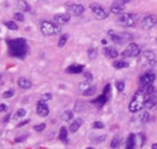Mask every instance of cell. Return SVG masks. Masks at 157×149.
<instances>
[{
	"label": "cell",
	"instance_id": "obj_2",
	"mask_svg": "<svg viewBox=\"0 0 157 149\" xmlns=\"http://www.w3.org/2000/svg\"><path fill=\"white\" fill-rule=\"evenodd\" d=\"M146 98H147V97H146V93H145V89H139V90L134 93V96H133V98H132V101H130V103H129V106H128L129 112L136 113V112H139L140 109H143Z\"/></svg>",
	"mask_w": 157,
	"mask_h": 149
},
{
	"label": "cell",
	"instance_id": "obj_10",
	"mask_svg": "<svg viewBox=\"0 0 157 149\" xmlns=\"http://www.w3.org/2000/svg\"><path fill=\"white\" fill-rule=\"evenodd\" d=\"M66 10L68 13H72L75 16H80L84 12V6L80 4H66Z\"/></svg>",
	"mask_w": 157,
	"mask_h": 149
},
{
	"label": "cell",
	"instance_id": "obj_39",
	"mask_svg": "<svg viewBox=\"0 0 157 149\" xmlns=\"http://www.w3.org/2000/svg\"><path fill=\"white\" fill-rule=\"evenodd\" d=\"M93 127H94V129H104V124L100 122V121H95V122L93 124Z\"/></svg>",
	"mask_w": 157,
	"mask_h": 149
},
{
	"label": "cell",
	"instance_id": "obj_37",
	"mask_svg": "<svg viewBox=\"0 0 157 149\" xmlns=\"http://www.w3.org/2000/svg\"><path fill=\"white\" fill-rule=\"evenodd\" d=\"M124 87H125V85H124L123 81H117V82H116V89H117V91L122 92V91L124 90Z\"/></svg>",
	"mask_w": 157,
	"mask_h": 149
},
{
	"label": "cell",
	"instance_id": "obj_15",
	"mask_svg": "<svg viewBox=\"0 0 157 149\" xmlns=\"http://www.w3.org/2000/svg\"><path fill=\"white\" fill-rule=\"evenodd\" d=\"M156 103H157V97L155 96V93H154L152 96H150L149 98H146L145 104H144V108L145 109H151V108H154L156 106Z\"/></svg>",
	"mask_w": 157,
	"mask_h": 149
},
{
	"label": "cell",
	"instance_id": "obj_25",
	"mask_svg": "<svg viewBox=\"0 0 157 149\" xmlns=\"http://www.w3.org/2000/svg\"><path fill=\"white\" fill-rule=\"evenodd\" d=\"M128 66H129V63L127 61H124V60H119V61H115L113 62V67L116 69H123V68H127Z\"/></svg>",
	"mask_w": 157,
	"mask_h": 149
},
{
	"label": "cell",
	"instance_id": "obj_49",
	"mask_svg": "<svg viewBox=\"0 0 157 149\" xmlns=\"http://www.w3.org/2000/svg\"><path fill=\"white\" fill-rule=\"evenodd\" d=\"M101 42H102V45H106V44H107V41H106V40H102Z\"/></svg>",
	"mask_w": 157,
	"mask_h": 149
},
{
	"label": "cell",
	"instance_id": "obj_19",
	"mask_svg": "<svg viewBox=\"0 0 157 149\" xmlns=\"http://www.w3.org/2000/svg\"><path fill=\"white\" fill-rule=\"evenodd\" d=\"M107 101H109V96L102 93L101 96H99L98 98H95V100L93 101V103H94V104H96V106H99V107H101V106H104Z\"/></svg>",
	"mask_w": 157,
	"mask_h": 149
},
{
	"label": "cell",
	"instance_id": "obj_27",
	"mask_svg": "<svg viewBox=\"0 0 157 149\" xmlns=\"http://www.w3.org/2000/svg\"><path fill=\"white\" fill-rule=\"evenodd\" d=\"M119 144H121V138H119V136H115L113 138H112V141H111V148L112 149H116L119 147Z\"/></svg>",
	"mask_w": 157,
	"mask_h": 149
},
{
	"label": "cell",
	"instance_id": "obj_50",
	"mask_svg": "<svg viewBox=\"0 0 157 149\" xmlns=\"http://www.w3.org/2000/svg\"><path fill=\"white\" fill-rule=\"evenodd\" d=\"M86 149H94V148H91V147H88Z\"/></svg>",
	"mask_w": 157,
	"mask_h": 149
},
{
	"label": "cell",
	"instance_id": "obj_13",
	"mask_svg": "<svg viewBox=\"0 0 157 149\" xmlns=\"http://www.w3.org/2000/svg\"><path fill=\"white\" fill-rule=\"evenodd\" d=\"M83 71H84V67L82 64H71L66 69L68 74H79V73H83Z\"/></svg>",
	"mask_w": 157,
	"mask_h": 149
},
{
	"label": "cell",
	"instance_id": "obj_1",
	"mask_svg": "<svg viewBox=\"0 0 157 149\" xmlns=\"http://www.w3.org/2000/svg\"><path fill=\"white\" fill-rule=\"evenodd\" d=\"M9 45V52L11 56L13 57H18V58H23L27 55L28 51V46L25 39L22 38H17V39H12L7 41Z\"/></svg>",
	"mask_w": 157,
	"mask_h": 149
},
{
	"label": "cell",
	"instance_id": "obj_47",
	"mask_svg": "<svg viewBox=\"0 0 157 149\" xmlns=\"http://www.w3.org/2000/svg\"><path fill=\"white\" fill-rule=\"evenodd\" d=\"M9 119H10V115H7V116L4 119V122H7V121H9Z\"/></svg>",
	"mask_w": 157,
	"mask_h": 149
},
{
	"label": "cell",
	"instance_id": "obj_20",
	"mask_svg": "<svg viewBox=\"0 0 157 149\" xmlns=\"http://www.w3.org/2000/svg\"><path fill=\"white\" fill-rule=\"evenodd\" d=\"M59 140L62 141L63 143H67L68 142V131L66 127H61L60 129V133H59Z\"/></svg>",
	"mask_w": 157,
	"mask_h": 149
},
{
	"label": "cell",
	"instance_id": "obj_6",
	"mask_svg": "<svg viewBox=\"0 0 157 149\" xmlns=\"http://www.w3.org/2000/svg\"><path fill=\"white\" fill-rule=\"evenodd\" d=\"M155 79H156V74H155V72L149 71V72L144 73V74L140 76V81H139L140 89H145V87H147V86L152 85V82L155 81Z\"/></svg>",
	"mask_w": 157,
	"mask_h": 149
},
{
	"label": "cell",
	"instance_id": "obj_48",
	"mask_svg": "<svg viewBox=\"0 0 157 149\" xmlns=\"http://www.w3.org/2000/svg\"><path fill=\"white\" fill-rule=\"evenodd\" d=\"M152 149H157V143H154V144H152Z\"/></svg>",
	"mask_w": 157,
	"mask_h": 149
},
{
	"label": "cell",
	"instance_id": "obj_26",
	"mask_svg": "<svg viewBox=\"0 0 157 149\" xmlns=\"http://www.w3.org/2000/svg\"><path fill=\"white\" fill-rule=\"evenodd\" d=\"M61 119L63 121H71L73 119V112L72 111H65L61 114Z\"/></svg>",
	"mask_w": 157,
	"mask_h": 149
},
{
	"label": "cell",
	"instance_id": "obj_28",
	"mask_svg": "<svg viewBox=\"0 0 157 149\" xmlns=\"http://www.w3.org/2000/svg\"><path fill=\"white\" fill-rule=\"evenodd\" d=\"M96 56H98V50L95 47H90L88 50V57L90 60H94V58H96Z\"/></svg>",
	"mask_w": 157,
	"mask_h": 149
},
{
	"label": "cell",
	"instance_id": "obj_24",
	"mask_svg": "<svg viewBox=\"0 0 157 149\" xmlns=\"http://www.w3.org/2000/svg\"><path fill=\"white\" fill-rule=\"evenodd\" d=\"M139 120H140V122L146 124L150 120V113L147 111H141V113L139 114Z\"/></svg>",
	"mask_w": 157,
	"mask_h": 149
},
{
	"label": "cell",
	"instance_id": "obj_5",
	"mask_svg": "<svg viewBox=\"0 0 157 149\" xmlns=\"http://www.w3.org/2000/svg\"><path fill=\"white\" fill-rule=\"evenodd\" d=\"M140 63L141 66L145 67H154L156 64V56L154 52L151 51H145L141 53V58H140Z\"/></svg>",
	"mask_w": 157,
	"mask_h": 149
},
{
	"label": "cell",
	"instance_id": "obj_12",
	"mask_svg": "<svg viewBox=\"0 0 157 149\" xmlns=\"http://www.w3.org/2000/svg\"><path fill=\"white\" fill-rule=\"evenodd\" d=\"M49 107L46 106V103H41L39 102L38 103V106H37V114L41 116V118H45V116H48L49 115Z\"/></svg>",
	"mask_w": 157,
	"mask_h": 149
},
{
	"label": "cell",
	"instance_id": "obj_42",
	"mask_svg": "<svg viewBox=\"0 0 157 149\" xmlns=\"http://www.w3.org/2000/svg\"><path fill=\"white\" fill-rule=\"evenodd\" d=\"M6 111H7V106L4 104V103H0V113L6 112Z\"/></svg>",
	"mask_w": 157,
	"mask_h": 149
},
{
	"label": "cell",
	"instance_id": "obj_9",
	"mask_svg": "<svg viewBox=\"0 0 157 149\" xmlns=\"http://www.w3.org/2000/svg\"><path fill=\"white\" fill-rule=\"evenodd\" d=\"M157 23V18L155 15H147V16H145L144 18H143V21H141V27H143V29H145V31H150V29H152L155 26H156Z\"/></svg>",
	"mask_w": 157,
	"mask_h": 149
},
{
	"label": "cell",
	"instance_id": "obj_29",
	"mask_svg": "<svg viewBox=\"0 0 157 149\" xmlns=\"http://www.w3.org/2000/svg\"><path fill=\"white\" fill-rule=\"evenodd\" d=\"M51 98H52V95H51V93H44V95L40 96L39 102H41V103H46V102L51 101Z\"/></svg>",
	"mask_w": 157,
	"mask_h": 149
},
{
	"label": "cell",
	"instance_id": "obj_35",
	"mask_svg": "<svg viewBox=\"0 0 157 149\" xmlns=\"http://www.w3.org/2000/svg\"><path fill=\"white\" fill-rule=\"evenodd\" d=\"M13 95H15V90L10 89V90H7V91H5V92L2 93V97H4V98H10V97H12Z\"/></svg>",
	"mask_w": 157,
	"mask_h": 149
},
{
	"label": "cell",
	"instance_id": "obj_31",
	"mask_svg": "<svg viewBox=\"0 0 157 149\" xmlns=\"http://www.w3.org/2000/svg\"><path fill=\"white\" fill-rule=\"evenodd\" d=\"M89 87H90V84H89V81H88V80H85V81H83V82H80V84H79V90L82 91V93H83L84 91H86Z\"/></svg>",
	"mask_w": 157,
	"mask_h": 149
},
{
	"label": "cell",
	"instance_id": "obj_8",
	"mask_svg": "<svg viewBox=\"0 0 157 149\" xmlns=\"http://www.w3.org/2000/svg\"><path fill=\"white\" fill-rule=\"evenodd\" d=\"M90 10L93 11L94 16H95L98 20H105V18H107V17H109L107 11H106V10H105L100 4H96V2L90 4Z\"/></svg>",
	"mask_w": 157,
	"mask_h": 149
},
{
	"label": "cell",
	"instance_id": "obj_17",
	"mask_svg": "<svg viewBox=\"0 0 157 149\" xmlns=\"http://www.w3.org/2000/svg\"><path fill=\"white\" fill-rule=\"evenodd\" d=\"M17 84H18V86H20L21 89H25V90H28V89L32 87V81H29V80L26 79V78H20V79L17 80Z\"/></svg>",
	"mask_w": 157,
	"mask_h": 149
},
{
	"label": "cell",
	"instance_id": "obj_51",
	"mask_svg": "<svg viewBox=\"0 0 157 149\" xmlns=\"http://www.w3.org/2000/svg\"><path fill=\"white\" fill-rule=\"evenodd\" d=\"M1 76H2V75H1V73H0V79H1Z\"/></svg>",
	"mask_w": 157,
	"mask_h": 149
},
{
	"label": "cell",
	"instance_id": "obj_7",
	"mask_svg": "<svg viewBox=\"0 0 157 149\" xmlns=\"http://www.w3.org/2000/svg\"><path fill=\"white\" fill-rule=\"evenodd\" d=\"M118 23L125 28H130L135 26V18L132 13H121L118 17Z\"/></svg>",
	"mask_w": 157,
	"mask_h": 149
},
{
	"label": "cell",
	"instance_id": "obj_4",
	"mask_svg": "<svg viewBox=\"0 0 157 149\" xmlns=\"http://www.w3.org/2000/svg\"><path fill=\"white\" fill-rule=\"evenodd\" d=\"M141 51H140V47L135 44V42H129L127 45V47L123 50L122 52V57L124 58H132V57H138L140 56Z\"/></svg>",
	"mask_w": 157,
	"mask_h": 149
},
{
	"label": "cell",
	"instance_id": "obj_45",
	"mask_svg": "<svg viewBox=\"0 0 157 149\" xmlns=\"http://www.w3.org/2000/svg\"><path fill=\"white\" fill-rule=\"evenodd\" d=\"M130 0H115V2H118V4H127V2H129Z\"/></svg>",
	"mask_w": 157,
	"mask_h": 149
},
{
	"label": "cell",
	"instance_id": "obj_32",
	"mask_svg": "<svg viewBox=\"0 0 157 149\" xmlns=\"http://www.w3.org/2000/svg\"><path fill=\"white\" fill-rule=\"evenodd\" d=\"M26 113L27 112H26L25 109H18L17 112L12 115V118H13V119H21V118H23V116L26 115Z\"/></svg>",
	"mask_w": 157,
	"mask_h": 149
},
{
	"label": "cell",
	"instance_id": "obj_11",
	"mask_svg": "<svg viewBox=\"0 0 157 149\" xmlns=\"http://www.w3.org/2000/svg\"><path fill=\"white\" fill-rule=\"evenodd\" d=\"M70 20H71V15H70V13H57V15L54 16V21H55V23L59 24V26H60V24H66V23H68Z\"/></svg>",
	"mask_w": 157,
	"mask_h": 149
},
{
	"label": "cell",
	"instance_id": "obj_33",
	"mask_svg": "<svg viewBox=\"0 0 157 149\" xmlns=\"http://www.w3.org/2000/svg\"><path fill=\"white\" fill-rule=\"evenodd\" d=\"M67 39H68V35H67V34H63V35H61L60 40H59V44H57V46H59V47H63V46H65V44L67 42Z\"/></svg>",
	"mask_w": 157,
	"mask_h": 149
},
{
	"label": "cell",
	"instance_id": "obj_16",
	"mask_svg": "<svg viewBox=\"0 0 157 149\" xmlns=\"http://www.w3.org/2000/svg\"><path fill=\"white\" fill-rule=\"evenodd\" d=\"M104 53H105L109 58H117L118 55H119V52H118L115 47H105V49H104Z\"/></svg>",
	"mask_w": 157,
	"mask_h": 149
},
{
	"label": "cell",
	"instance_id": "obj_44",
	"mask_svg": "<svg viewBox=\"0 0 157 149\" xmlns=\"http://www.w3.org/2000/svg\"><path fill=\"white\" fill-rule=\"evenodd\" d=\"M139 137H140V140H141L140 146H144V144H145V136H144V133H139Z\"/></svg>",
	"mask_w": 157,
	"mask_h": 149
},
{
	"label": "cell",
	"instance_id": "obj_14",
	"mask_svg": "<svg viewBox=\"0 0 157 149\" xmlns=\"http://www.w3.org/2000/svg\"><path fill=\"white\" fill-rule=\"evenodd\" d=\"M107 34H109V37L112 39V41H113V42H116V44H123V42H124L122 34L116 33L115 31H109V32H107Z\"/></svg>",
	"mask_w": 157,
	"mask_h": 149
},
{
	"label": "cell",
	"instance_id": "obj_18",
	"mask_svg": "<svg viewBox=\"0 0 157 149\" xmlns=\"http://www.w3.org/2000/svg\"><path fill=\"white\" fill-rule=\"evenodd\" d=\"M123 10H124V6L122 4H118V2H113L110 7V11L112 13H116V15H121L123 12Z\"/></svg>",
	"mask_w": 157,
	"mask_h": 149
},
{
	"label": "cell",
	"instance_id": "obj_41",
	"mask_svg": "<svg viewBox=\"0 0 157 149\" xmlns=\"http://www.w3.org/2000/svg\"><path fill=\"white\" fill-rule=\"evenodd\" d=\"M84 75H85V78H86L88 81L93 80V75H91V73H89V72H84Z\"/></svg>",
	"mask_w": 157,
	"mask_h": 149
},
{
	"label": "cell",
	"instance_id": "obj_46",
	"mask_svg": "<svg viewBox=\"0 0 157 149\" xmlns=\"http://www.w3.org/2000/svg\"><path fill=\"white\" fill-rule=\"evenodd\" d=\"M29 122V120H25V121H22V122H20L18 125H17V127H21V126H23V125H27Z\"/></svg>",
	"mask_w": 157,
	"mask_h": 149
},
{
	"label": "cell",
	"instance_id": "obj_22",
	"mask_svg": "<svg viewBox=\"0 0 157 149\" xmlns=\"http://www.w3.org/2000/svg\"><path fill=\"white\" fill-rule=\"evenodd\" d=\"M82 124H83V120L82 119H76V120H73L72 121V124L70 125V131L71 132H77L79 130V127L82 126Z\"/></svg>",
	"mask_w": 157,
	"mask_h": 149
},
{
	"label": "cell",
	"instance_id": "obj_23",
	"mask_svg": "<svg viewBox=\"0 0 157 149\" xmlns=\"http://www.w3.org/2000/svg\"><path fill=\"white\" fill-rule=\"evenodd\" d=\"M18 7H20V10L22 12H29L31 11L29 4L27 1H25V0H18Z\"/></svg>",
	"mask_w": 157,
	"mask_h": 149
},
{
	"label": "cell",
	"instance_id": "obj_38",
	"mask_svg": "<svg viewBox=\"0 0 157 149\" xmlns=\"http://www.w3.org/2000/svg\"><path fill=\"white\" fill-rule=\"evenodd\" d=\"M45 126H46L45 124H39V125H36L33 129H34L37 132H41L43 130H45Z\"/></svg>",
	"mask_w": 157,
	"mask_h": 149
},
{
	"label": "cell",
	"instance_id": "obj_36",
	"mask_svg": "<svg viewBox=\"0 0 157 149\" xmlns=\"http://www.w3.org/2000/svg\"><path fill=\"white\" fill-rule=\"evenodd\" d=\"M13 17H15V20H16V21H20V22L25 21V16H23V13H22V12H16Z\"/></svg>",
	"mask_w": 157,
	"mask_h": 149
},
{
	"label": "cell",
	"instance_id": "obj_30",
	"mask_svg": "<svg viewBox=\"0 0 157 149\" xmlns=\"http://www.w3.org/2000/svg\"><path fill=\"white\" fill-rule=\"evenodd\" d=\"M5 26H6V28H9L10 31H17V29H18V26H17L15 22H12V21L5 22Z\"/></svg>",
	"mask_w": 157,
	"mask_h": 149
},
{
	"label": "cell",
	"instance_id": "obj_40",
	"mask_svg": "<svg viewBox=\"0 0 157 149\" xmlns=\"http://www.w3.org/2000/svg\"><path fill=\"white\" fill-rule=\"evenodd\" d=\"M110 90H111V85H106L105 89H104V95H107V96H109Z\"/></svg>",
	"mask_w": 157,
	"mask_h": 149
},
{
	"label": "cell",
	"instance_id": "obj_3",
	"mask_svg": "<svg viewBox=\"0 0 157 149\" xmlns=\"http://www.w3.org/2000/svg\"><path fill=\"white\" fill-rule=\"evenodd\" d=\"M61 28L59 24L56 23H52L50 21H43L40 23V32L45 37H51V35H55L57 33H60Z\"/></svg>",
	"mask_w": 157,
	"mask_h": 149
},
{
	"label": "cell",
	"instance_id": "obj_21",
	"mask_svg": "<svg viewBox=\"0 0 157 149\" xmlns=\"http://www.w3.org/2000/svg\"><path fill=\"white\" fill-rule=\"evenodd\" d=\"M135 135L134 133H130L128 136V140H127V144H125V149H135Z\"/></svg>",
	"mask_w": 157,
	"mask_h": 149
},
{
	"label": "cell",
	"instance_id": "obj_43",
	"mask_svg": "<svg viewBox=\"0 0 157 149\" xmlns=\"http://www.w3.org/2000/svg\"><path fill=\"white\" fill-rule=\"evenodd\" d=\"M27 137H28V135H25V136H22V137H17V138L15 140V142H22V141H25Z\"/></svg>",
	"mask_w": 157,
	"mask_h": 149
},
{
	"label": "cell",
	"instance_id": "obj_34",
	"mask_svg": "<svg viewBox=\"0 0 157 149\" xmlns=\"http://www.w3.org/2000/svg\"><path fill=\"white\" fill-rule=\"evenodd\" d=\"M95 91H96V87H95V86H90L86 91L83 92V96H91V95L95 93Z\"/></svg>",
	"mask_w": 157,
	"mask_h": 149
}]
</instances>
